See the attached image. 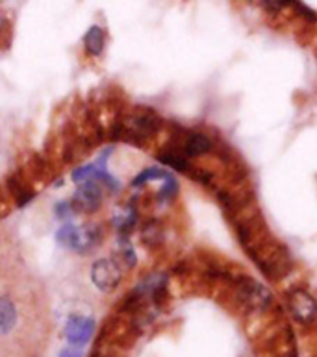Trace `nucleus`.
I'll use <instances>...</instances> for the list:
<instances>
[{
  "label": "nucleus",
  "instance_id": "f257e3e1",
  "mask_svg": "<svg viewBox=\"0 0 317 357\" xmlns=\"http://www.w3.org/2000/svg\"><path fill=\"white\" fill-rule=\"evenodd\" d=\"M158 128H160V119L154 113L140 112L115 124L113 137L124 139L130 143H140L143 139L152 137L158 132Z\"/></svg>",
  "mask_w": 317,
  "mask_h": 357
},
{
  "label": "nucleus",
  "instance_id": "f03ea898",
  "mask_svg": "<svg viewBox=\"0 0 317 357\" xmlns=\"http://www.w3.org/2000/svg\"><path fill=\"white\" fill-rule=\"evenodd\" d=\"M56 239L65 248H71V250L78 252V254H86V252L93 250L98 245L101 228L97 224H82V226L65 224L58 229Z\"/></svg>",
  "mask_w": 317,
  "mask_h": 357
},
{
  "label": "nucleus",
  "instance_id": "7ed1b4c3",
  "mask_svg": "<svg viewBox=\"0 0 317 357\" xmlns=\"http://www.w3.org/2000/svg\"><path fill=\"white\" fill-rule=\"evenodd\" d=\"M91 280L93 283L97 285V289H101L104 293H110V291H113V289L117 287L119 282L123 280L121 263L112 259V257L98 259V261L93 263Z\"/></svg>",
  "mask_w": 317,
  "mask_h": 357
},
{
  "label": "nucleus",
  "instance_id": "20e7f679",
  "mask_svg": "<svg viewBox=\"0 0 317 357\" xmlns=\"http://www.w3.org/2000/svg\"><path fill=\"white\" fill-rule=\"evenodd\" d=\"M237 298L242 300L249 310L264 311L265 307H269L273 296L269 293V289L264 287L262 283L245 278V280L237 283Z\"/></svg>",
  "mask_w": 317,
  "mask_h": 357
},
{
  "label": "nucleus",
  "instance_id": "39448f33",
  "mask_svg": "<svg viewBox=\"0 0 317 357\" xmlns=\"http://www.w3.org/2000/svg\"><path fill=\"white\" fill-rule=\"evenodd\" d=\"M288 305L293 319L301 324H310L317 319V302L304 289H295L288 294Z\"/></svg>",
  "mask_w": 317,
  "mask_h": 357
},
{
  "label": "nucleus",
  "instance_id": "423d86ee",
  "mask_svg": "<svg viewBox=\"0 0 317 357\" xmlns=\"http://www.w3.org/2000/svg\"><path fill=\"white\" fill-rule=\"evenodd\" d=\"M101 204H103V192L95 181H87L78 187V191L71 200L73 211H78V213H95L101 208Z\"/></svg>",
  "mask_w": 317,
  "mask_h": 357
},
{
  "label": "nucleus",
  "instance_id": "0eeeda50",
  "mask_svg": "<svg viewBox=\"0 0 317 357\" xmlns=\"http://www.w3.org/2000/svg\"><path fill=\"white\" fill-rule=\"evenodd\" d=\"M93 330H95L93 319L80 317V314H73L67 320V324H65V337L73 344V348H80L89 341V337L93 335Z\"/></svg>",
  "mask_w": 317,
  "mask_h": 357
},
{
  "label": "nucleus",
  "instance_id": "6e6552de",
  "mask_svg": "<svg viewBox=\"0 0 317 357\" xmlns=\"http://www.w3.org/2000/svg\"><path fill=\"white\" fill-rule=\"evenodd\" d=\"M212 150V141L205 134H191L184 144V155L186 158H197Z\"/></svg>",
  "mask_w": 317,
  "mask_h": 357
},
{
  "label": "nucleus",
  "instance_id": "1a4fd4ad",
  "mask_svg": "<svg viewBox=\"0 0 317 357\" xmlns=\"http://www.w3.org/2000/svg\"><path fill=\"white\" fill-rule=\"evenodd\" d=\"M17 322V307L10 298H0V335L13 330Z\"/></svg>",
  "mask_w": 317,
  "mask_h": 357
},
{
  "label": "nucleus",
  "instance_id": "9d476101",
  "mask_svg": "<svg viewBox=\"0 0 317 357\" xmlns=\"http://www.w3.org/2000/svg\"><path fill=\"white\" fill-rule=\"evenodd\" d=\"M84 47L87 54L91 56H101L104 50V32L101 26H91L84 36Z\"/></svg>",
  "mask_w": 317,
  "mask_h": 357
},
{
  "label": "nucleus",
  "instance_id": "9b49d317",
  "mask_svg": "<svg viewBox=\"0 0 317 357\" xmlns=\"http://www.w3.org/2000/svg\"><path fill=\"white\" fill-rule=\"evenodd\" d=\"M113 222L117 226L119 234L128 235L130 231L134 229L135 222H138V211H135V208H132V206H126L123 211H119Z\"/></svg>",
  "mask_w": 317,
  "mask_h": 357
},
{
  "label": "nucleus",
  "instance_id": "f8f14e48",
  "mask_svg": "<svg viewBox=\"0 0 317 357\" xmlns=\"http://www.w3.org/2000/svg\"><path fill=\"white\" fill-rule=\"evenodd\" d=\"M160 163H163L165 167H171L175 171L188 172L189 171V161L188 158L180 152H175V150H165L163 154L158 155Z\"/></svg>",
  "mask_w": 317,
  "mask_h": 357
},
{
  "label": "nucleus",
  "instance_id": "ddd939ff",
  "mask_svg": "<svg viewBox=\"0 0 317 357\" xmlns=\"http://www.w3.org/2000/svg\"><path fill=\"white\" fill-rule=\"evenodd\" d=\"M8 185H10L11 192L15 195L17 204H19L21 208H22V206H27V204L30 202V200H32V198H34V191H32V189H30V187H28L27 183H24V181L19 180V176L10 178V181H8Z\"/></svg>",
  "mask_w": 317,
  "mask_h": 357
},
{
  "label": "nucleus",
  "instance_id": "4468645a",
  "mask_svg": "<svg viewBox=\"0 0 317 357\" xmlns=\"http://www.w3.org/2000/svg\"><path fill=\"white\" fill-rule=\"evenodd\" d=\"M141 237L145 241V245L149 246H156L160 245L161 239H163V231H161V226L152 220V222H147L145 228L141 229Z\"/></svg>",
  "mask_w": 317,
  "mask_h": 357
},
{
  "label": "nucleus",
  "instance_id": "2eb2a0df",
  "mask_svg": "<svg viewBox=\"0 0 317 357\" xmlns=\"http://www.w3.org/2000/svg\"><path fill=\"white\" fill-rule=\"evenodd\" d=\"M169 176V172H165L160 167H149L145 171L135 176V180L132 181V187H141L145 185L147 181H154V180H165Z\"/></svg>",
  "mask_w": 317,
  "mask_h": 357
},
{
  "label": "nucleus",
  "instance_id": "dca6fc26",
  "mask_svg": "<svg viewBox=\"0 0 317 357\" xmlns=\"http://www.w3.org/2000/svg\"><path fill=\"white\" fill-rule=\"evenodd\" d=\"M95 178H98V167L97 165H86V167H80V169H76L73 172V180L76 183H87V181H95Z\"/></svg>",
  "mask_w": 317,
  "mask_h": 357
},
{
  "label": "nucleus",
  "instance_id": "f3484780",
  "mask_svg": "<svg viewBox=\"0 0 317 357\" xmlns=\"http://www.w3.org/2000/svg\"><path fill=\"white\" fill-rule=\"evenodd\" d=\"M178 192V181L169 174V176L163 180V187L158 192V200L160 202H169L171 198H175V195Z\"/></svg>",
  "mask_w": 317,
  "mask_h": 357
},
{
  "label": "nucleus",
  "instance_id": "a211bd4d",
  "mask_svg": "<svg viewBox=\"0 0 317 357\" xmlns=\"http://www.w3.org/2000/svg\"><path fill=\"white\" fill-rule=\"evenodd\" d=\"M71 215H73V206H71V202L64 200V202H59L58 206H56V217H58V219H67Z\"/></svg>",
  "mask_w": 317,
  "mask_h": 357
},
{
  "label": "nucleus",
  "instance_id": "6ab92c4d",
  "mask_svg": "<svg viewBox=\"0 0 317 357\" xmlns=\"http://www.w3.org/2000/svg\"><path fill=\"white\" fill-rule=\"evenodd\" d=\"M121 261L126 263V268H132L135 265V252L130 246H126V250L121 254Z\"/></svg>",
  "mask_w": 317,
  "mask_h": 357
},
{
  "label": "nucleus",
  "instance_id": "aec40b11",
  "mask_svg": "<svg viewBox=\"0 0 317 357\" xmlns=\"http://www.w3.org/2000/svg\"><path fill=\"white\" fill-rule=\"evenodd\" d=\"M291 4H293V8H295L297 11H299V13H301V15H307L308 17V21H316L317 19V15L316 13H314L312 10H308L307 6H302L301 2H291Z\"/></svg>",
  "mask_w": 317,
  "mask_h": 357
},
{
  "label": "nucleus",
  "instance_id": "412c9836",
  "mask_svg": "<svg viewBox=\"0 0 317 357\" xmlns=\"http://www.w3.org/2000/svg\"><path fill=\"white\" fill-rule=\"evenodd\" d=\"M59 357H82V352L78 348H65V350H61Z\"/></svg>",
  "mask_w": 317,
  "mask_h": 357
},
{
  "label": "nucleus",
  "instance_id": "4be33fe9",
  "mask_svg": "<svg viewBox=\"0 0 317 357\" xmlns=\"http://www.w3.org/2000/svg\"><path fill=\"white\" fill-rule=\"evenodd\" d=\"M6 32H8V19L0 13V38H2Z\"/></svg>",
  "mask_w": 317,
  "mask_h": 357
}]
</instances>
